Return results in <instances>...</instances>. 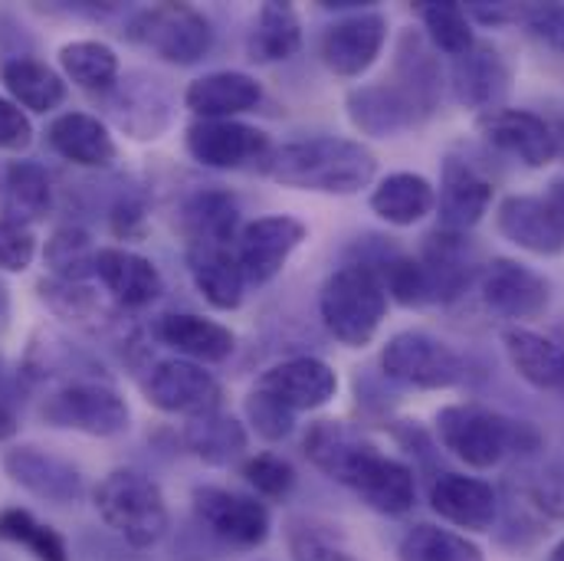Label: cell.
Listing matches in <instances>:
<instances>
[{
    "label": "cell",
    "instance_id": "6da1fadb",
    "mask_svg": "<svg viewBox=\"0 0 564 561\" xmlns=\"http://www.w3.org/2000/svg\"><path fill=\"white\" fill-rule=\"evenodd\" d=\"M267 174L299 191L358 194L378 174V158L368 144L335 136L289 141L267 154Z\"/></svg>",
    "mask_w": 564,
    "mask_h": 561
},
{
    "label": "cell",
    "instance_id": "7a4b0ae2",
    "mask_svg": "<svg viewBox=\"0 0 564 561\" xmlns=\"http://www.w3.org/2000/svg\"><path fill=\"white\" fill-rule=\"evenodd\" d=\"M322 322L348 348H365L388 312V289L371 263H351L335 270L318 295Z\"/></svg>",
    "mask_w": 564,
    "mask_h": 561
},
{
    "label": "cell",
    "instance_id": "3957f363",
    "mask_svg": "<svg viewBox=\"0 0 564 561\" xmlns=\"http://www.w3.org/2000/svg\"><path fill=\"white\" fill-rule=\"evenodd\" d=\"M96 509L102 522L132 549L158 546L171 522L161 486L139 470H112L96 486Z\"/></svg>",
    "mask_w": 564,
    "mask_h": 561
},
{
    "label": "cell",
    "instance_id": "277c9868",
    "mask_svg": "<svg viewBox=\"0 0 564 561\" xmlns=\"http://www.w3.org/2000/svg\"><path fill=\"white\" fill-rule=\"evenodd\" d=\"M129 40L151 50L164 63L194 66L210 53L214 30L210 20L187 3H154L132 17Z\"/></svg>",
    "mask_w": 564,
    "mask_h": 561
},
{
    "label": "cell",
    "instance_id": "5b68a950",
    "mask_svg": "<svg viewBox=\"0 0 564 561\" xmlns=\"http://www.w3.org/2000/svg\"><path fill=\"white\" fill-rule=\"evenodd\" d=\"M43 421L59 430H76L89 436H119L132 427L126 398L106 381H66L43 398Z\"/></svg>",
    "mask_w": 564,
    "mask_h": 561
},
{
    "label": "cell",
    "instance_id": "8992f818",
    "mask_svg": "<svg viewBox=\"0 0 564 561\" xmlns=\"http://www.w3.org/2000/svg\"><path fill=\"white\" fill-rule=\"evenodd\" d=\"M436 433L443 450L463 460L473 470L496 466L519 440V427L476 404H449L436 414Z\"/></svg>",
    "mask_w": 564,
    "mask_h": 561
},
{
    "label": "cell",
    "instance_id": "52a82bcc",
    "mask_svg": "<svg viewBox=\"0 0 564 561\" xmlns=\"http://www.w3.org/2000/svg\"><path fill=\"white\" fill-rule=\"evenodd\" d=\"M381 368L391 381L421 388V391H443L463 381L466 368L463 358L440 338L426 332H401L381 352Z\"/></svg>",
    "mask_w": 564,
    "mask_h": 561
},
{
    "label": "cell",
    "instance_id": "ba28073f",
    "mask_svg": "<svg viewBox=\"0 0 564 561\" xmlns=\"http://www.w3.org/2000/svg\"><path fill=\"white\" fill-rule=\"evenodd\" d=\"M341 486L358 493V499L368 509L384 513V516H404L414 509V499H417L414 470L394 456H384L375 443L361 446V453L345 470Z\"/></svg>",
    "mask_w": 564,
    "mask_h": 561
},
{
    "label": "cell",
    "instance_id": "9c48e42d",
    "mask_svg": "<svg viewBox=\"0 0 564 561\" xmlns=\"http://www.w3.org/2000/svg\"><path fill=\"white\" fill-rule=\"evenodd\" d=\"M194 516L214 539L234 549H257L270 536L267 506L253 496H240L220 486L194 489Z\"/></svg>",
    "mask_w": 564,
    "mask_h": 561
},
{
    "label": "cell",
    "instance_id": "30bf717a",
    "mask_svg": "<svg viewBox=\"0 0 564 561\" xmlns=\"http://www.w3.org/2000/svg\"><path fill=\"white\" fill-rule=\"evenodd\" d=\"M144 398L164 414L200 418V414L220 411V385H217V378L210 371H204V365L187 362V358L158 362L148 371Z\"/></svg>",
    "mask_w": 564,
    "mask_h": 561
},
{
    "label": "cell",
    "instance_id": "8fae6325",
    "mask_svg": "<svg viewBox=\"0 0 564 561\" xmlns=\"http://www.w3.org/2000/svg\"><path fill=\"white\" fill-rule=\"evenodd\" d=\"M302 240H305V224L285 214L247 224L237 237V260L247 285H267L270 280H276L285 260Z\"/></svg>",
    "mask_w": 564,
    "mask_h": 561
},
{
    "label": "cell",
    "instance_id": "7c38bea8",
    "mask_svg": "<svg viewBox=\"0 0 564 561\" xmlns=\"http://www.w3.org/2000/svg\"><path fill=\"white\" fill-rule=\"evenodd\" d=\"M3 470L7 476L26 489L36 499L66 506V503H79L86 496V479L79 473V466H73L69 460L46 453L40 446H13L3 453Z\"/></svg>",
    "mask_w": 564,
    "mask_h": 561
},
{
    "label": "cell",
    "instance_id": "4fadbf2b",
    "mask_svg": "<svg viewBox=\"0 0 564 561\" xmlns=\"http://www.w3.org/2000/svg\"><path fill=\"white\" fill-rule=\"evenodd\" d=\"M187 151L207 168H243L250 161H267L270 139L257 126L237 119H197L187 129Z\"/></svg>",
    "mask_w": 564,
    "mask_h": 561
},
{
    "label": "cell",
    "instance_id": "5bb4252c",
    "mask_svg": "<svg viewBox=\"0 0 564 561\" xmlns=\"http://www.w3.org/2000/svg\"><path fill=\"white\" fill-rule=\"evenodd\" d=\"M257 391L273 398L285 411L302 414V411H315L335 398L338 375L322 358H289V362L273 365L257 381Z\"/></svg>",
    "mask_w": 564,
    "mask_h": 561
},
{
    "label": "cell",
    "instance_id": "9a60e30c",
    "mask_svg": "<svg viewBox=\"0 0 564 561\" xmlns=\"http://www.w3.org/2000/svg\"><path fill=\"white\" fill-rule=\"evenodd\" d=\"M388 40V20L375 10L351 13L332 23L322 36V60L335 76H361Z\"/></svg>",
    "mask_w": 564,
    "mask_h": 561
},
{
    "label": "cell",
    "instance_id": "2e32d148",
    "mask_svg": "<svg viewBox=\"0 0 564 561\" xmlns=\"http://www.w3.org/2000/svg\"><path fill=\"white\" fill-rule=\"evenodd\" d=\"M479 132L489 144L519 158L529 168H545L558 154L552 126L525 109H492L479 119Z\"/></svg>",
    "mask_w": 564,
    "mask_h": 561
},
{
    "label": "cell",
    "instance_id": "e0dca14e",
    "mask_svg": "<svg viewBox=\"0 0 564 561\" xmlns=\"http://www.w3.org/2000/svg\"><path fill=\"white\" fill-rule=\"evenodd\" d=\"M430 506L440 519L449 526H459L466 532H486L492 529L499 516V496L486 479L463 476V473H443L430 486Z\"/></svg>",
    "mask_w": 564,
    "mask_h": 561
},
{
    "label": "cell",
    "instance_id": "ac0fdd59",
    "mask_svg": "<svg viewBox=\"0 0 564 561\" xmlns=\"http://www.w3.org/2000/svg\"><path fill=\"white\" fill-rule=\"evenodd\" d=\"M348 116L355 129H361L365 136L388 139L404 129H414L426 112L404 86L378 83V86H361L348 96Z\"/></svg>",
    "mask_w": 564,
    "mask_h": 561
},
{
    "label": "cell",
    "instance_id": "d6986e66",
    "mask_svg": "<svg viewBox=\"0 0 564 561\" xmlns=\"http://www.w3.org/2000/svg\"><path fill=\"white\" fill-rule=\"evenodd\" d=\"M549 282L516 260H492L482 270V299L506 319H535L549 305Z\"/></svg>",
    "mask_w": 564,
    "mask_h": 561
},
{
    "label": "cell",
    "instance_id": "ffe728a7",
    "mask_svg": "<svg viewBox=\"0 0 564 561\" xmlns=\"http://www.w3.org/2000/svg\"><path fill=\"white\" fill-rule=\"evenodd\" d=\"M492 204V184L486 174H479L473 164L449 158L443 164V177H440V224L446 234H463L469 227H476L482 220V214Z\"/></svg>",
    "mask_w": 564,
    "mask_h": 561
},
{
    "label": "cell",
    "instance_id": "44dd1931",
    "mask_svg": "<svg viewBox=\"0 0 564 561\" xmlns=\"http://www.w3.org/2000/svg\"><path fill=\"white\" fill-rule=\"evenodd\" d=\"M96 277L102 280L106 292L126 309H144L164 292L161 270L148 257L126 247H102L96 253Z\"/></svg>",
    "mask_w": 564,
    "mask_h": 561
},
{
    "label": "cell",
    "instance_id": "7402d4cb",
    "mask_svg": "<svg viewBox=\"0 0 564 561\" xmlns=\"http://www.w3.org/2000/svg\"><path fill=\"white\" fill-rule=\"evenodd\" d=\"M187 270L197 292L214 309H237L243 302V270L237 260V247L227 244H191L187 247Z\"/></svg>",
    "mask_w": 564,
    "mask_h": 561
},
{
    "label": "cell",
    "instance_id": "603a6c76",
    "mask_svg": "<svg viewBox=\"0 0 564 561\" xmlns=\"http://www.w3.org/2000/svg\"><path fill=\"white\" fill-rule=\"evenodd\" d=\"M154 335L174 348L177 355H184L187 362H204V365H217L227 362L237 348V338L227 325L204 319V315H161L154 325Z\"/></svg>",
    "mask_w": 564,
    "mask_h": 561
},
{
    "label": "cell",
    "instance_id": "cb8c5ba5",
    "mask_svg": "<svg viewBox=\"0 0 564 561\" xmlns=\"http://www.w3.org/2000/svg\"><path fill=\"white\" fill-rule=\"evenodd\" d=\"M496 224L506 240H512L516 247H522L529 253H539V257L564 253L562 230L555 227L542 197H529V194L506 197L496 211Z\"/></svg>",
    "mask_w": 564,
    "mask_h": 561
},
{
    "label": "cell",
    "instance_id": "d4e9b609",
    "mask_svg": "<svg viewBox=\"0 0 564 561\" xmlns=\"http://www.w3.org/2000/svg\"><path fill=\"white\" fill-rule=\"evenodd\" d=\"M453 89H456V99L463 106L479 109L482 116L492 112L509 89V69H506L499 50H492L486 43H473V50L456 56Z\"/></svg>",
    "mask_w": 564,
    "mask_h": 561
},
{
    "label": "cell",
    "instance_id": "484cf974",
    "mask_svg": "<svg viewBox=\"0 0 564 561\" xmlns=\"http://www.w3.org/2000/svg\"><path fill=\"white\" fill-rule=\"evenodd\" d=\"M53 207V181L36 161H0V217L40 224Z\"/></svg>",
    "mask_w": 564,
    "mask_h": 561
},
{
    "label": "cell",
    "instance_id": "4316f807",
    "mask_svg": "<svg viewBox=\"0 0 564 561\" xmlns=\"http://www.w3.org/2000/svg\"><path fill=\"white\" fill-rule=\"evenodd\" d=\"M46 141L59 158H66V161H73L79 168H106L119 154L116 139L109 136L106 122H99L89 112H63V116H56L50 122V129H46Z\"/></svg>",
    "mask_w": 564,
    "mask_h": 561
},
{
    "label": "cell",
    "instance_id": "83f0119b",
    "mask_svg": "<svg viewBox=\"0 0 564 561\" xmlns=\"http://www.w3.org/2000/svg\"><path fill=\"white\" fill-rule=\"evenodd\" d=\"M260 96V83L247 73H207L187 86L184 103L197 119H234L250 112Z\"/></svg>",
    "mask_w": 564,
    "mask_h": 561
},
{
    "label": "cell",
    "instance_id": "f1b7e54d",
    "mask_svg": "<svg viewBox=\"0 0 564 561\" xmlns=\"http://www.w3.org/2000/svg\"><path fill=\"white\" fill-rule=\"evenodd\" d=\"M502 342L519 378H525L539 391L564 395V348L558 342L529 328H509Z\"/></svg>",
    "mask_w": 564,
    "mask_h": 561
},
{
    "label": "cell",
    "instance_id": "f546056e",
    "mask_svg": "<svg viewBox=\"0 0 564 561\" xmlns=\"http://www.w3.org/2000/svg\"><path fill=\"white\" fill-rule=\"evenodd\" d=\"M0 83L10 93V103L23 106L30 112H53L66 99L63 76L30 56H13V60L0 63Z\"/></svg>",
    "mask_w": 564,
    "mask_h": 561
},
{
    "label": "cell",
    "instance_id": "4dcf8cb0",
    "mask_svg": "<svg viewBox=\"0 0 564 561\" xmlns=\"http://www.w3.org/2000/svg\"><path fill=\"white\" fill-rule=\"evenodd\" d=\"M433 207H436L433 184L411 171L388 174L371 194V211L394 227H414Z\"/></svg>",
    "mask_w": 564,
    "mask_h": 561
},
{
    "label": "cell",
    "instance_id": "1f68e13d",
    "mask_svg": "<svg viewBox=\"0 0 564 561\" xmlns=\"http://www.w3.org/2000/svg\"><path fill=\"white\" fill-rule=\"evenodd\" d=\"M184 443L204 463L227 466L237 456H243V450H247V430H243L240 421H234V418H227L220 411H210V414H200V418H191L187 421V427H184Z\"/></svg>",
    "mask_w": 564,
    "mask_h": 561
},
{
    "label": "cell",
    "instance_id": "d6a6232c",
    "mask_svg": "<svg viewBox=\"0 0 564 561\" xmlns=\"http://www.w3.org/2000/svg\"><path fill=\"white\" fill-rule=\"evenodd\" d=\"M426 277V302H446L469 282V263L463 257L459 234H433L421 260Z\"/></svg>",
    "mask_w": 564,
    "mask_h": 561
},
{
    "label": "cell",
    "instance_id": "836d02e7",
    "mask_svg": "<svg viewBox=\"0 0 564 561\" xmlns=\"http://www.w3.org/2000/svg\"><path fill=\"white\" fill-rule=\"evenodd\" d=\"M59 66L86 93H109L119 83V56L99 40H73L59 50Z\"/></svg>",
    "mask_w": 564,
    "mask_h": 561
},
{
    "label": "cell",
    "instance_id": "e575fe53",
    "mask_svg": "<svg viewBox=\"0 0 564 561\" xmlns=\"http://www.w3.org/2000/svg\"><path fill=\"white\" fill-rule=\"evenodd\" d=\"M237 201L224 191H207L187 201L184 207V227L191 244H227L234 247L237 234Z\"/></svg>",
    "mask_w": 564,
    "mask_h": 561
},
{
    "label": "cell",
    "instance_id": "d590c367",
    "mask_svg": "<svg viewBox=\"0 0 564 561\" xmlns=\"http://www.w3.org/2000/svg\"><path fill=\"white\" fill-rule=\"evenodd\" d=\"M302 43L299 17L289 3H263L250 33V60L253 63H280L289 60Z\"/></svg>",
    "mask_w": 564,
    "mask_h": 561
},
{
    "label": "cell",
    "instance_id": "8d00e7d4",
    "mask_svg": "<svg viewBox=\"0 0 564 561\" xmlns=\"http://www.w3.org/2000/svg\"><path fill=\"white\" fill-rule=\"evenodd\" d=\"M365 443H368V440H365L361 433H355L351 427H345L341 421H318L312 423V430L305 433V456H308L328 479L338 483Z\"/></svg>",
    "mask_w": 564,
    "mask_h": 561
},
{
    "label": "cell",
    "instance_id": "74e56055",
    "mask_svg": "<svg viewBox=\"0 0 564 561\" xmlns=\"http://www.w3.org/2000/svg\"><path fill=\"white\" fill-rule=\"evenodd\" d=\"M0 542H10L23 552H30L36 561H69V549L63 542V536L40 522L30 509L20 506H7L0 513Z\"/></svg>",
    "mask_w": 564,
    "mask_h": 561
},
{
    "label": "cell",
    "instance_id": "f35d334b",
    "mask_svg": "<svg viewBox=\"0 0 564 561\" xmlns=\"http://www.w3.org/2000/svg\"><path fill=\"white\" fill-rule=\"evenodd\" d=\"M398 561H482V552L466 536L417 522L404 532L398 546Z\"/></svg>",
    "mask_w": 564,
    "mask_h": 561
},
{
    "label": "cell",
    "instance_id": "ab89813d",
    "mask_svg": "<svg viewBox=\"0 0 564 561\" xmlns=\"http://www.w3.org/2000/svg\"><path fill=\"white\" fill-rule=\"evenodd\" d=\"M96 244L83 227H59L43 250V260L53 273V280L86 282L96 277Z\"/></svg>",
    "mask_w": 564,
    "mask_h": 561
},
{
    "label": "cell",
    "instance_id": "60d3db41",
    "mask_svg": "<svg viewBox=\"0 0 564 561\" xmlns=\"http://www.w3.org/2000/svg\"><path fill=\"white\" fill-rule=\"evenodd\" d=\"M289 552L292 561H355L341 532L322 519L289 522Z\"/></svg>",
    "mask_w": 564,
    "mask_h": 561
},
{
    "label": "cell",
    "instance_id": "b9f144b4",
    "mask_svg": "<svg viewBox=\"0 0 564 561\" xmlns=\"http://www.w3.org/2000/svg\"><path fill=\"white\" fill-rule=\"evenodd\" d=\"M421 17L430 43L446 56H463L466 50H473L476 40L469 30V17L459 3H423Z\"/></svg>",
    "mask_w": 564,
    "mask_h": 561
},
{
    "label": "cell",
    "instance_id": "7bdbcfd3",
    "mask_svg": "<svg viewBox=\"0 0 564 561\" xmlns=\"http://www.w3.org/2000/svg\"><path fill=\"white\" fill-rule=\"evenodd\" d=\"M243 476H247V483H250L260 496H267V499H282V496H289L292 486H295V470H292V463L276 456V453H257V456H250V460L243 463Z\"/></svg>",
    "mask_w": 564,
    "mask_h": 561
},
{
    "label": "cell",
    "instance_id": "ee69618b",
    "mask_svg": "<svg viewBox=\"0 0 564 561\" xmlns=\"http://www.w3.org/2000/svg\"><path fill=\"white\" fill-rule=\"evenodd\" d=\"M378 277L384 282L388 295H394L398 302H404V305L426 302V277H423L421 260L394 253V257H388L384 270H378Z\"/></svg>",
    "mask_w": 564,
    "mask_h": 561
},
{
    "label": "cell",
    "instance_id": "f6af8a7d",
    "mask_svg": "<svg viewBox=\"0 0 564 561\" xmlns=\"http://www.w3.org/2000/svg\"><path fill=\"white\" fill-rule=\"evenodd\" d=\"M40 295L43 302L59 312L63 319H89L99 312V299L89 285L83 282H63V280H43L40 282Z\"/></svg>",
    "mask_w": 564,
    "mask_h": 561
},
{
    "label": "cell",
    "instance_id": "bcb514c9",
    "mask_svg": "<svg viewBox=\"0 0 564 561\" xmlns=\"http://www.w3.org/2000/svg\"><path fill=\"white\" fill-rule=\"evenodd\" d=\"M36 257V237L26 224L0 217V270L23 273Z\"/></svg>",
    "mask_w": 564,
    "mask_h": 561
},
{
    "label": "cell",
    "instance_id": "7dc6e473",
    "mask_svg": "<svg viewBox=\"0 0 564 561\" xmlns=\"http://www.w3.org/2000/svg\"><path fill=\"white\" fill-rule=\"evenodd\" d=\"M247 414H250V421L257 427V433L267 436V440H282V436H289L292 421H295L292 411H285V408L276 404L273 398L260 395L257 388H253V395L247 398Z\"/></svg>",
    "mask_w": 564,
    "mask_h": 561
},
{
    "label": "cell",
    "instance_id": "c3c4849f",
    "mask_svg": "<svg viewBox=\"0 0 564 561\" xmlns=\"http://www.w3.org/2000/svg\"><path fill=\"white\" fill-rule=\"evenodd\" d=\"M519 17L525 20L535 40L564 53V3H532L519 10Z\"/></svg>",
    "mask_w": 564,
    "mask_h": 561
},
{
    "label": "cell",
    "instance_id": "681fc988",
    "mask_svg": "<svg viewBox=\"0 0 564 561\" xmlns=\"http://www.w3.org/2000/svg\"><path fill=\"white\" fill-rule=\"evenodd\" d=\"M33 141V126L26 119V112L10 103L0 99V151H23Z\"/></svg>",
    "mask_w": 564,
    "mask_h": 561
},
{
    "label": "cell",
    "instance_id": "f907efd6",
    "mask_svg": "<svg viewBox=\"0 0 564 561\" xmlns=\"http://www.w3.org/2000/svg\"><path fill=\"white\" fill-rule=\"evenodd\" d=\"M466 13H473L479 23H506V20H512V17H519V10L516 7H509V3H469V7H463Z\"/></svg>",
    "mask_w": 564,
    "mask_h": 561
},
{
    "label": "cell",
    "instance_id": "816d5d0a",
    "mask_svg": "<svg viewBox=\"0 0 564 561\" xmlns=\"http://www.w3.org/2000/svg\"><path fill=\"white\" fill-rule=\"evenodd\" d=\"M545 207H549V214H552V220H555V227L562 230L564 237V177L558 181H552L549 184V191H545Z\"/></svg>",
    "mask_w": 564,
    "mask_h": 561
},
{
    "label": "cell",
    "instance_id": "f5cc1de1",
    "mask_svg": "<svg viewBox=\"0 0 564 561\" xmlns=\"http://www.w3.org/2000/svg\"><path fill=\"white\" fill-rule=\"evenodd\" d=\"M17 430H20V423H17V418H13V411H10L7 404H0V443L13 440V436H17Z\"/></svg>",
    "mask_w": 564,
    "mask_h": 561
},
{
    "label": "cell",
    "instance_id": "db71d44e",
    "mask_svg": "<svg viewBox=\"0 0 564 561\" xmlns=\"http://www.w3.org/2000/svg\"><path fill=\"white\" fill-rule=\"evenodd\" d=\"M7 312H10V295H7V289L0 285V322L7 319Z\"/></svg>",
    "mask_w": 564,
    "mask_h": 561
},
{
    "label": "cell",
    "instance_id": "11a10c76",
    "mask_svg": "<svg viewBox=\"0 0 564 561\" xmlns=\"http://www.w3.org/2000/svg\"><path fill=\"white\" fill-rule=\"evenodd\" d=\"M549 561H564V539L552 549V555H549Z\"/></svg>",
    "mask_w": 564,
    "mask_h": 561
}]
</instances>
